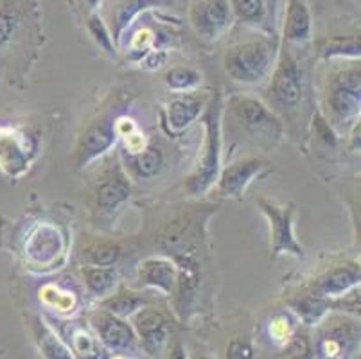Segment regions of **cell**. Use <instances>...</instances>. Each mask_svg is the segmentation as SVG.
Here are the masks:
<instances>
[{"label":"cell","mask_w":361,"mask_h":359,"mask_svg":"<svg viewBox=\"0 0 361 359\" xmlns=\"http://www.w3.org/2000/svg\"><path fill=\"white\" fill-rule=\"evenodd\" d=\"M271 65V49L262 42L235 45L225 54L226 72L238 81L254 83L266 75Z\"/></svg>","instance_id":"1"},{"label":"cell","mask_w":361,"mask_h":359,"mask_svg":"<svg viewBox=\"0 0 361 359\" xmlns=\"http://www.w3.org/2000/svg\"><path fill=\"white\" fill-rule=\"evenodd\" d=\"M219 166V101L216 99L207 115V146L203 164L198 173L189 180V189L192 193H202L211 185L218 174Z\"/></svg>","instance_id":"2"},{"label":"cell","mask_w":361,"mask_h":359,"mask_svg":"<svg viewBox=\"0 0 361 359\" xmlns=\"http://www.w3.org/2000/svg\"><path fill=\"white\" fill-rule=\"evenodd\" d=\"M231 0H192L191 24L203 38H216L232 22Z\"/></svg>","instance_id":"3"},{"label":"cell","mask_w":361,"mask_h":359,"mask_svg":"<svg viewBox=\"0 0 361 359\" xmlns=\"http://www.w3.org/2000/svg\"><path fill=\"white\" fill-rule=\"evenodd\" d=\"M261 207L270 217L271 232H274V255H279L282 252H290L293 255L302 257V248L297 245L293 236V214L295 205H290L288 209H277V207L266 203L261 200Z\"/></svg>","instance_id":"4"},{"label":"cell","mask_w":361,"mask_h":359,"mask_svg":"<svg viewBox=\"0 0 361 359\" xmlns=\"http://www.w3.org/2000/svg\"><path fill=\"white\" fill-rule=\"evenodd\" d=\"M271 95L281 107L293 108L302 99V81L293 59L284 58L271 83Z\"/></svg>","instance_id":"5"},{"label":"cell","mask_w":361,"mask_h":359,"mask_svg":"<svg viewBox=\"0 0 361 359\" xmlns=\"http://www.w3.org/2000/svg\"><path fill=\"white\" fill-rule=\"evenodd\" d=\"M331 108L340 117H349L360 111V71L341 75L331 92Z\"/></svg>","instance_id":"6"},{"label":"cell","mask_w":361,"mask_h":359,"mask_svg":"<svg viewBox=\"0 0 361 359\" xmlns=\"http://www.w3.org/2000/svg\"><path fill=\"white\" fill-rule=\"evenodd\" d=\"M234 110L239 123L245 124V128H248L254 133H261V131L271 130L274 126H277V121L274 118V115L255 99H235Z\"/></svg>","instance_id":"7"},{"label":"cell","mask_w":361,"mask_h":359,"mask_svg":"<svg viewBox=\"0 0 361 359\" xmlns=\"http://www.w3.org/2000/svg\"><path fill=\"white\" fill-rule=\"evenodd\" d=\"M261 167L262 162L261 160H255V158L228 167L223 173L221 182H219L221 194H225V196H239L245 190V187L250 183L252 178L261 171Z\"/></svg>","instance_id":"8"},{"label":"cell","mask_w":361,"mask_h":359,"mask_svg":"<svg viewBox=\"0 0 361 359\" xmlns=\"http://www.w3.org/2000/svg\"><path fill=\"white\" fill-rule=\"evenodd\" d=\"M311 35V15L304 0H290L288 2L286 25L284 36L290 42H306Z\"/></svg>","instance_id":"9"},{"label":"cell","mask_w":361,"mask_h":359,"mask_svg":"<svg viewBox=\"0 0 361 359\" xmlns=\"http://www.w3.org/2000/svg\"><path fill=\"white\" fill-rule=\"evenodd\" d=\"M357 282H360V268H356V266H340V268L331 269L326 276H322L317 286V293L318 296L341 295Z\"/></svg>","instance_id":"10"},{"label":"cell","mask_w":361,"mask_h":359,"mask_svg":"<svg viewBox=\"0 0 361 359\" xmlns=\"http://www.w3.org/2000/svg\"><path fill=\"white\" fill-rule=\"evenodd\" d=\"M114 140H116L114 124H111V121H103V123L90 128V130L85 133L80 146L81 158H83V160H88V158L97 157V154H101L103 151H106L108 147L114 144Z\"/></svg>","instance_id":"11"},{"label":"cell","mask_w":361,"mask_h":359,"mask_svg":"<svg viewBox=\"0 0 361 359\" xmlns=\"http://www.w3.org/2000/svg\"><path fill=\"white\" fill-rule=\"evenodd\" d=\"M101 332L104 343L114 351H123V348L131 347L133 343V332L123 322L111 318V316H104L101 318V324L97 325Z\"/></svg>","instance_id":"12"},{"label":"cell","mask_w":361,"mask_h":359,"mask_svg":"<svg viewBox=\"0 0 361 359\" xmlns=\"http://www.w3.org/2000/svg\"><path fill=\"white\" fill-rule=\"evenodd\" d=\"M140 279L146 284L157 286V288L171 291L173 284H175V269H173V266L169 262L147 261L142 266V269H140Z\"/></svg>","instance_id":"13"},{"label":"cell","mask_w":361,"mask_h":359,"mask_svg":"<svg viewBox=\"0 0 361 359\" xmlns=\"http://www.w3.org/2000/svg\"><path fill=\"white\" fill-rule=\"evenodd\" d=\"M160 0H124L117 6L116 13H114V32L116 38L123 35L124 29L131 24V20L135 18L140 11L153 6H159Z\"/></svg>","instance_id":"14"},{"label":"cell","mask_w":361,"mask_h":359,"mask_svg":"<svg viewBox=\"0 0 361 359\" xmlns=\"http://www.w3.org/2000/svg\"><path fill=\"white\" fill-rule=\"evenodd\" d=\"M200 103L196 97H182L175 99L169 104V123L175 130H182V128L189 126V124L198 117L200 114Z\"/></svg>","instance_id":"15"},{"label":"cell","mask_w":361,"mask_h":359,"mask_svg":"<svg viewBox=\"0 0 361 359\" xmlns=\"http://www.w3.org/2000/svg\"><path fill=\"white\" fill-rule=\"evenodd\" d=\"M128 196H130V185L124 182L123 178H111L97 189V205L111 210L126 202Z\"/></svg>","instance_id":"16"},{"label":"cell","mask_w":361,"mask_h":359,"mask_svg":"<svg viewBox=\"0 0 361 359\" xmlns=\"http://www.w3.org/2000/svg\"><path fill=\"white\" fill-rule=\"evenodd\" d=\"M137 327H139L140 334L146 340L147 348H159V345L166 338L162 316L157 315L155 311L140 312V316L137 318Z\"/></svg>","instance_id":"17"},{"label":"cell","mask_w":361,"mask_h":359,"mask_svg":"<svg viewBox=\"0 0 361 359\" xmlns=\"http://www.w3.org/2000/svg\"><path fill=\"white\" fill-rule=\"evenodd\" d=\"M85 281L87 286L96 293V295H103V293L110 291L117 281L116 269L110 266H99V268H88L85 269Z\"/></svg>","instance_id":"18"},{"label":"cell","mask_w":361,"mask_h":359,"mask_svg":"<svg viewBox=\"0 0 361 359\" xmlns=\"http://www.w3.org/2000/svg\"><path fill=\"white\" fill-rule=\"evenodd\" d=\"M160 166H162V153L157 147H147L144 153L137 154L135 160H133V167L137 169V173L146 178L155 176L160 171Z\"/></svg>","instance_id":"19"},{"label":"cell","mask_w":361,"mask_h":359,"mask_svg":"<svg viewBox=\"0 0 361 359\" xmlns=\"http://www.w3.org/2000/svg\"><path fill=\"white\" fill-rule=\"evenodd\" d=\"M166 83L169 85L171 88H175V90H187V88H191L200 83V74L191 71V68H173V71L166 75Z\"/></svg>","instance_id":"20"},{"label":"cell","mask_w":361,"mask_h":359,"mask_svg":"<svg viewBox=\"0 0 361 359\" xmlns=\"http://www.w3.org/2000/svg\"><path fill=\"white\" fill-rule=\"evenodd\" d=\"M340 54H350L360 56V39L356 38H334L327 42L324 47V56H340Z\"/></svg>","instance_id":"21"},{"label":"cell","mask_w":361,"mask_h":359,"mask_svg":"<svg viewBox=\"0 0 361 359\" xmlns=\"http://www.w3.org/2000/svg\"><path fill=\"white\" fill-rule=\"evenodd\" d=\"M16 25H18V22H16L15 13L9 11L4 2H0V49L11 42Z\"/></svg>","instance_id":"22"},{"label":"cell","mask_w":361,"mask_h":359,"mask_svg":"<svg viewBox=\"0 0 361 359\" xmlns=\"http://www.w3.org/2000/svg\"><path fill=\"white\" fill-rule=\"evenodd\" d=\"M231 6L241 18L257 20L262 15V0H231Z\"/></svg>","instance_id":"23"},{"label":"cell","mask_w":361,"mask_h":359,"mask_svg":"<svg viewBox=\"0 0 361 359\" xmlns=\"http://www.w3.org/2000/svg\"><path fill=\"white\" fill-rule=\"evenodd\" d=\"M88 29H90L92 36H94V39H96L97 44H99L103 49H106L110 54H114L111 38H110V35H108L106 28H104V24H103V20H101L99 16H90V20H88Z\"/></svg>","instance_id":"24"},{"label":"cell","mask_w":361,"mask_h":359,"mask_svg":"<svg viewBox=\"0 0 361 359\" xmlns=\"http://www.w3.org/2000/svg\"><path fill=\"white\" fill-rule=\"evenodd\" d=\"M119 257V248L114 245H103L92 253V262L96 266H111Z\"/></svg>","instance_id":"25"},{"label":"cell","mask_w":361,"mask_h":359,"mask_svg":"<svg viewBox=\"0 0 361 359\" xmlns=\"http://www.w3.org/2000/svg\"><path fill=\"white\" fill-rule=\"evenodd\" d=\"M326 308V302L320 300L318 296H311V298H306V300H302L300 304H298V311L306 316L307 320H317Z\"/></svg>","instance_id":"26"},{"label":"cell","mask_w":361,"mask_h":359,"mask_svg":"<svg viewBox=\"0 0 361 359\" xmlns=\"http://www.w3.org/2000/svg\"><path fill=\"white\" fill-rule=\"evenodd\" d=\"M140 300L133 298L131 295H123V296H117L116 300L110 302V311L116 312V315H130V312L135 311L139 308Z\"/></svg>","instance_id":"27"},{"label":"cell","mask_w":361,"mask_h":359,"mask_svg":"<svg viewBox=\"0 0 361 359\" xmlns=\"http://www.w3.org/2000/svg\"><path fill=\"white\" fill-rule=\"evenodd\" d=\"M317 128H318V135H320L322 138H324V140H326L327 144H334L336 142V140H334V135L331 133V130H329V126H327L326 123H324V121H322V118H317Z\"/></svg>","instance_id":"28"},{"label":"cell","mask_w":361,"mask_h":359,"mask_svg":"<svg viewBox=\"0 0 361 359\" xmlns=\"http://www.w3.org/2000/svg\"><path fill=\"white\" fill-rule=\"evenodd\" d=\"M248 352H250V348L241 347V345H239V347H238V343H232V347H231V355H232V358H243V355H250V354H248Z\"/></svg>","instance_id":"29"},{"label":"cell","mask_w":361,"mask_h":359,"mask_svg":"<svg viewBox=\"0 0 361 359\" xmlns=\"http://www.w3.org/2000/svg\"><path fill=\"white\" fill-rule=\"evenodd\" d=\"M87 2H88V6H90V8H96L99 0H87Z\"/></svg>","instance_id":"30"}]
</instances>
